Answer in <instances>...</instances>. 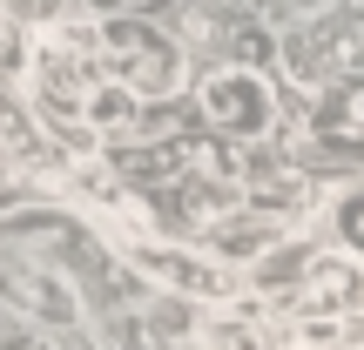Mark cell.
Instances as JSON below:
<instances>
[{
    "label": "cell",
    "instance_id": "cell-1",
    "mask_svg": "<svg viewBox=\"0 0 364 350\" xmlns=\"http://www.w3.org/2000/svg\"><path fill=\"white\" fill-rule=\"evenodd\" d=\"M122 256H129L135 276H149V283L176 290V297H189V303H209V310H230L250 290V283H236V263L216 256V249H176V243H156V236H142V243L129 236Z\"/></svg>",
    "mask_w": 364,
    "mask_h": 350
},
{
    "label": "cell",
    "instance_id": "cell-2",
    "mask_svg": "<svg viewBox=\"0 0 364 350\" xmlns=\"http://www.w3.org/2000/svg\"><path fill=\"white\" fill-rule=\"evenodd\" d=\"M102 67L115 81H129L142 102H169V94H182V81H189V61H182V48L169 34H156L149 21H129V13H102Z\"/></svg>",
    "mask_w": 364,
    "mask_h": 350
},
{
    "label": "cell",
    "instance_id": "cell-3",
    "mask_svg": "<svg viewBox=\"0 0 364 350\" xmlns=\"http://www.w3.org/2000/svg\"><path fill=\"white\" fill-rule=\"evenodd\" d=\"M196 108H203L209 135H230V142H263L270 121H277L270 81H263L257 67H243V61H230V67L196 81Z\"/></svg>",
    "mask_w": 364,
    "mask_h": 350
},
{
    "label": "cell",
    "instance_id": "cell-4",
    "mask_svg": "<svg viewBox=\"0 0 364 350\" xmlns=\"http://www.w3.org/2000/svg\"><path fill=\"white\" fill-rule=\"evenodd\" d=\"M297 310L358 317V310H364V263L351 256V249H338V256H317L311 276H304V290H297Z\"/></svg>",
    "mask_w": 364,
    "mask_h": 350
},
{
    "label": "cell",
    "instance_id": "cell-5",
    "mask_svg": "<svg viewBox=\"0 0 364 350\" xmlns=\"http://www.w3.org/2000/svg\"><path fill=\"white\" fill-rule=\"evenodd\" d=\"M311 263H317L311 243H297V236H277V243L263 249L257 263H250V297H297L304 276H311Z\"/></svg>",
    "mask_w": 364,
    "mask_h": 350
},
{
    "label": "cell",
    "instance_id": "cell-6",
    "mask_svg": "<svg viewBox=\"0 0 364 350\" xmlns=\"http://www.w3.org/2000/svg\"><path fill=\"white\" fill-rule=\"evenodd\" d=\"M0 290H7V297L21 303L27 317H41V324H61V330H68V324H81V303H75V290H68L61 276H48V270L7 276V283H0Z\"/></svg>",
    "mask_w": 364,
    "mask_h": 350
},
{
    "label": "cell",
    "instance_id": "cell-7",
    "mask_svg": "<svg viewBox=\"0 0 364 350\" xmlns=\"http://www.w3.org/2000/svg\"><path fill=\"white\" fill-rule=\"evenodd\" d=\"M88 121H95L102 135H135V128H142V94H135L129 81L102 75V88L88 94Z\"/></svg>",
    "mask_w": 364,
    "mask_h": 350
},
{
    "label": "cell",
    "instance_id": "cell-8",
    "mask_svg": "<svg viewBox=\"0 0 364 350\" xmlns=\"http://www.w3.org/2000/svg\"><path fill=\"white\" fill-rule=\"evenodd\" d=\"M176 175H203V182H236L243 169H236L230 155V135H216V142H176Z\"/></svg>",
    "mask_w": 364,
    "mask_h": 350
},
{
    "label": "cell",
    "instance_id": "cell-9",
    "mask_svg": "<svg viewBox=\"0 0 364 350\" xmlns=\"http://www.w3.org/2000/svg\"><path fill=\"white\" fill-rule=\"evenodd\" d=\"M34 67V21H21L14 7H0V81H21Z\"/></svg>",
    "mask_w": 364,
    "mask_h": 350
},
{
    "label": "cell",
    "instance_id": "cell-10",
    "mask_svg": "<svg viewBox=\"0 0 364 350\" xmlns=\"http://www.w3.org/2000/svg\"><path fill=\"white\" fill-rule=\"evenodd\" d=\"M324 115H331V128H344V135H358V142H364V75H338Z\"/></svg>",
    "mask_w": 364,
    "mask_h": 350
},
{
    "label": "cell",
    "instance_id": "cell-11",
    "mask_svg": "<svg viewBox=\"0 0 364 350\" xmlns=\"http://www.w3.org/2000/svg\"><path fill=\"white\" fill-rule=\"evenodd\" d=\"M331 236H338V249H351V256L364 263V189L331 202Z\"/></svg>",
    "mask_w": 364,
    "mask_h": 350
},
{
    "label": "cell",
    "instance_id": "cell-12",
    "mask_svg": "<svg viewBox=\"0 0 364 350\" xmlns=\"http://www.w3.org/2000/svg\"><path fill=\"white\" fill-rule=\"evenodd\" d=\"M230 54H236V61H243V67H263V61H270V54H277V40L263 34V27H250V34H236V40H230Z\"/></svg>",
    "mask_w": 364,
    "mask_h": 350
},
{
    "label": "cell",
    "instance_id": "cell-13",
    "mask_svg": "<svg viewBox=\"0 0 364 350\" xmlns=\"http://www.w3.org/2000/svg\"><path fill=\"white\" fill-rule=\"evenodd\" d=\"M0 7H14V13H21V21H54V13H68V0H0Z\"/></svg>",
    "mask_w": 364,
    "mask_h": 350
},
{
    "label": "cell",
    "instance_id": "cell-14",
    "mask_svg": "<svg viewBox=\"0 0 364 350\" xmlns=\"http://www.w3.org/2000/svg\"><path fill=\"white\" fill-rule=\"evenodd\" d=\"M75 7H88V13H122L129 0H75Z\"/></svg>",
    "mask_w": 364,
    "mask_h": 350
},
{
    "label": "cell",
    "instance_id": "cell-15",
    "mask_svg": "<svg viewBox=\"0 0 364 350\" xmlns=\"http://www.w3.org/2000/svg\"><path fill=\"white\" fill-rule=\"evenodd\" d=\"M284 7H290V0H284ZM317 7H324V0H297V13H317Z\"/></svg>",
    "mask_w": 364,
    "mask_h": 350
},
{
    "label": "cell",
    "instance_id": "cell-16",
    "mask_svg": "<svg viewBox=\"0 0 364 350\" xmlns=\"http://www.w3.org/2000/svg\"><path fill=\"white\" fill-rule=\"evenodd\" d=\"M7 182H14V175H7V169H0V202H7Z\"/></svg>",
    "mask_w": 364,
    "mask_h": 350
},
{
    "label": "cell",
    "instance_id": "cell-17",
    "mask_svg": "<svg viewBox=\"0 0 364 350\" xmlns=\"http://www.w3.org/2000/svg\"><path fill=\"white\" fill-rule=\"evenodd\" d=\"M27 350H41V344H27Z\"/></svg>",
    "mask_w": 364,
    "mask_h": 350
}]
</instances>
